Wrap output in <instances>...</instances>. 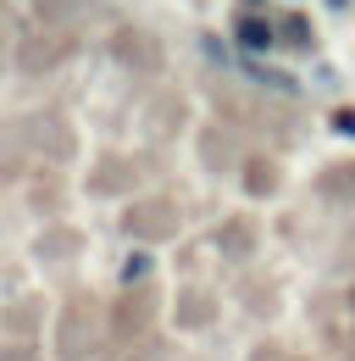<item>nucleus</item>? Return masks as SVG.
<instances>
[{
  "label": "nucleus",
  "mask_w": 355,
  "mask_h": 361,
  "mask_svg": "<svg viewBox=\"0 0 355 361\" xmlns=\"http://www.w3.org/2000/svg\"><path fill=\"white\" fill-rule=\"evenodd\" d=\"M339 134H355V111H339V123H333Z\"/></svg>",
  "instance_id": "nucleus-2"
},
{
  "label": "nucleus",
  "mask_w": 355,
  "mask_h": 361,
  "mask_svg": "<svg viewBox=\"0 0 355 361\" xmlns=\"http://www.w3.org/2000/svg\"><path fill=\"white\" fill-rule=\"evenodd\" d=\"M239 45L244 50H266L272 45V28H266L261 17H244V23H239Z\"/></svg>",
  "instance_id": "nucleus-1"
}]
</instances>
